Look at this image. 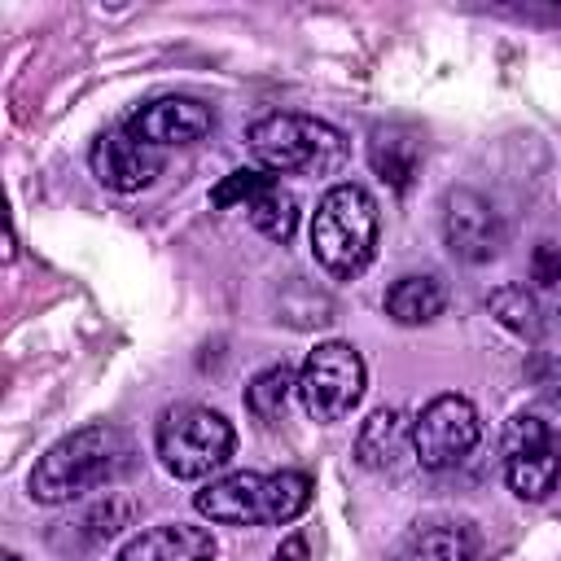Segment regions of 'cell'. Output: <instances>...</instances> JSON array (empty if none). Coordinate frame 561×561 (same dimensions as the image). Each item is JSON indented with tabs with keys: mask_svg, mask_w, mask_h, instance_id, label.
I'll list each match as a JSON object with an SVG mask.
<instances>
[{
	"mask_svg": "<svg viewBox=\"0 0 561 561\" xmlns=\"http://www.w3.org/2000/svg\"><path fill=\"white\" fill-rule=\"evenodd\" d=\"M88 167H92L96 184H105L110 193H140L162 175V149L136 140L127 127H114L92 140Z\"/></svg>",
	"mask_w": 561,
	"mask_h": 561,
	"instance_id": "cell-11",
	"label": "cell"
},
{
	"mask_svg": "<svg viewBox=\"0 0 561 561\" xmlns=\"http://www.w3.org/2000/svg\"><path fill=\"white\" fill-rule=\"evenodd\" d=\"M412 456V421L399 408H373L355 434V460L373 473H390Z\"/></svg>",
	"mask_w": 561,
	"mask_h": 561,
	"instance_id": "cell-13",
	"label": "cell"
},
{
	"mask_svg": "<svg viewBox=\"0 0 561 561\" xmlns=\"http://www.w3.org/2000/svg\"><path fill=\"white\" fill-rule=\"evenodd\" d=\"M530 377H535V386H543V394H552L561 403V359H552V355L535 359L530 364Z\"/></svg>",
	"mask_w": 561,
	"mask_h": 561,
	"instance_id": "cell-22",
	"label": "cell"
},
{
	"mask_svg": "<svg viewBox=\"0 0 561 561\" xmlns=\"http://www.w3.org/2000/svg\"><path fill=\"white\" fill-rule=\"evenodd\" d=\"M486 307H491V316L508 333H517L526 342H535L543 333V311H539V302H535V294L526 285H500V289H491Z\"/></svg>",
	"mask_w": 561,
	"mask_h": 561,
	"instance_id": "cell-18",
	"label": "cell"
},
{
	"mask_svg": "<svg viewBox=\"0 0 561 561\" xmlns=\"http://www.w3.org/2000/svg\"><path fill=\"white\" fill-rule=\"evenodd\" d=\"M504 219L500 210L473 188L443 193V245L460 263H491L504 250Z\"/></svg>",
	"mask_w": 561,
	"mask_h": 561,
	"instance_id": "cell-9",
	"label": "cell"
},
{
	"mask_svg": "<svg viewBox=\"0 0 561 561\" xmlns=\"http://www.w3.org/2000/svg\"><path fill=\"white\" fill-rule=\"evenodd\" d=\"M131 438L110 425V421H92L70 430L66 438H57L31 469V500L35 504H70L88 491H101L110 482H118L131 469Z\"/></svg>",
	"mask_w": 561,
	"mask_h": 561,
	"instance_id": "cell-1",
	"label": "cell"
},
{
	"mask_svg": "<svg viewBox=\"0 0 561 561\" xmlns=\"http://www.w3.org/2000/svg\"><path fill=\"white\" fill-rule=\"evenodd\" d=\"M530 267H535V280H539V285H557V280H561V245L539 241Z\"/></svg>",
	"mask_w": 561,
	"mask_h": 561,
	"instance_id": "cell-21",
	"label": "cell"
},
{
	"mask_svg": "<svg viewBox=\"0 0 561 561\" xmlns=\"http://www.w3.org/2000/svg\"><path fill=\"white\" fill-rule=\"evenodd\" d=\"M153 451L162 469L180 482H202L219 473L237 451V430L224 412L202 403H171L153 425Z\"/></svg>",
	"mask_w": 561,
	"mask_h": 561,
	"instance_id": "cell-4",
	"label": "cell"
},
{
	"mask_svg": "<svg viewBox=\"0 0 561 561\" xmlns=\"http://www.w3.org/2000/svg\"><path fill=\"white\" fill-rule=\"evenodd\" d=\"M114 561H215V535L188 522H162L131 535Z\"/></svg>",
	"mask_w": 561,
	"mask_h": 561,
	"instance_id": "cell-12",
	"label": "cell"
},
{
	"mask_svg": "<svg viewBox=\"0 0 561 561\" xmlns=\"http://www.w3.org/2000/svg\"><path fill=\"white\" fill-rule=\"evenodd\" d=\"M482 438V416L473 408V399L447 390L434 394L416 416H412V460L430 473H443L451 465H460Z\"/></svg>",
	"mask_w": 561,
	"mask_h": 561,
	"instance_id": "cell-8",
	"label": "cell"
},
{
	"mask_svg": "<svg viewBox=\"0 0 561 561\" xmlns=\"http://www.w3.org/2000/svg\"><path fill=\"white\" fill-rule=\"evenodd\" d=\"M250 224L267 237V241H289L298 228V197L289 188H280V180H272L250 206H245Z\"/></svg>",
	"mask_w": 561,
	"mask_h": 561,
	"instance_id": "cell-17",
	"label": "cell"
},
{
	"mask_svg": "<svg viewBox=\"0 0 561 561\" xmlns=\"http://www.w3.org/2000/svg\"><path fill=\"white\" fill-rule=\"evenodd\" d=\"M368 386V368L364 355L351 342H320L316 351H307L302 368H298V403L311 421L333 425L342 416H351V408L364 399Z\"/></svg>",
	"mask_w": 561,
	"mask_h": 561,
	"instance_id": "cell-6",
	"label": "cell"
},
{
	"mask_svg": "<svg viewBox=\"0 0 561 561\" xmlns=\"http://www.w3.org/2000/svg\"><path fill=\"white\" fill-rule=\"evenodd\" d=\"M311 478L298 469L280 473H224L193 495V508L215 526H289L311 508Z\"/></svg>",
	"mask_w": 561,
	"mask_h": 561,
	"instance_id": "cell-2",
	"label": "cell"
},
{
	"mask_svg": "<svg viewBox=\"0 0 561 561\" xmlns=\"http://www.w3.org/2000/svg\"><path fill=\"white\" fill-rule=\"evenodd\" d=\"M272 561H307V535H298V530H294V535H285V539H280V548L272 552Z\"/></svg>",
	"mask_w": 561,
	"mask_h": 561,
	"instance_id": "cell-23",
	"label": "cell"
},
{
	"mask_svg": "<svg viewBox=\"0 0 561 561\" xmlns=\"http://www.w3.org/2000/svg\"><path fill=\"white\" fill-rule=\"evenodd\" d=\"M381 307H386V316H390L394 324L416 329V324H430V320H438V316H443L447 294H443V285H438L434 276L408 272V276L390 280V289H386Z\"/></svg>",
	"mask_w": 561,
	"mask_h": 561,
	"instance_id": "cell-16",
	"label": "cell"
},
{
	"mask_svg": "<svg viewBox=\"0 0 561 561\" xmlns=\"http://www.w3.org/2000/svg\"><path fill=\"white\" fill-rule=\"evenodd\" d=\"M500 456H504V482L517 500L539 504L557 491L561 482V434L535 416V412H513L500 438Z\"/></svg>",
	"mask_w": 561,
	"mask_h": 561,
	"instance_id": "cell-7",
	"label": "cell"
},
{
	"mask_svg": "<svg viewBox=\"0 0 561 561\" xmlns=\"http://www.w3.org/2000/svg\"><path fill=\"white\" fill-rule=\"evenodd\" d=\"M421 158H425V145H421V131L403 127V123H390V127H377L368 136V162L377 171L381 184H390L394 193H403L416 171H421Z\"/></svg>",
	"mask_w": 561,
	"mask_h": 561,
	"instance_id": "cell-15",
	"label": "cell"
},
{
	"mask_svg": "<svg viewBox=\"0 0 561 561\" xmlns=\"http://www.w3.org/2000/svg\"><path fill=\"white\" fill-rule=\"evenodd\" d=\"M276 175H263V171H232V175H224V184H215V193H210V206L215 210H228V206H250L267 184H272Z\"/></svg>",
	"mask_w": 561,
	"mask_h": 561,
	"instance_id": "cell-20",
	"label": "cell"
},
{
	"mask_svg": "<svg viewBox=\"0 0 561 561\" xmlns=\"http://www.w3.org/2000/svg\"><path fill=\"white\" fill-rule=\"evenodd\" d=\"M136 140L153 145V149H171V145H197L215 131V110L197 96H184V92H167V96H153L145 101L140 110L127 114L123 123Z\"/></svg>",
	"mask_w": 561,
	"mask_h": 561,
	"instance_id": "cell-10",
	"label": "cell"
},
{
	"mask_svg": "<svg viewBox=\"0 0 561 561\" xmlns=\"http://www.w3.org/2000/svg\"><path fill=\"white\" fill-rule=\"evenodd\" d=\"M394 561H482V535L469 522H425L399 543Z\"/></svg>",
	"mask_w": 561,
	"mask_h": 561,
	"instance_id": "cell-14",
	"label": "cell"
},
{
	"mask_svg": "<svg viewBox=\"0 0 561 561\" xmlns=\"http://www.w3.org/2000/svg\"><path fill=\"white\" fill-rule=\"evenodd\" d=\"M0 561H22V557H18V552H4V557H0Z\"/></svg>",
	"mask_w": 561,
	"mask_h": 561,
	"instance_id": "cell-24",
	"label": "cell"
},
{
	"mask_svg": "<svg viewBox=\"0 0 561 561\" xmlns=\"http://www.w3.org/2000/svg\"><path fill=\"white\" fill-rule=\"evenodd\" d=\"M289 390H298V377L289 373V364H272V368H263V373L250 377V386H245V412L259 416L263 425H272L285 412Z\"/></svg>",
	"mask_w": 561,
	"mask_h": 561,
	"instance_id": "cell-19",
	"label": "cell"
},
{
	"mask_svg": "<svg viewBox=\"0 0 561 561\" xmlns=\"http://www.w3.org/2000/svg\"><path fill=\"white\" fill-rule=\"evenodd\" d=\"M311 254L316 263L333 276V280H355L373 254H377V237H381V210L373 202V193L364 184H333L311 215Z\"/></svg>",
	"mask_w": 561,
	"mask_h": 561,
	"instance_id": "cell-3",
	"label": "cell"
},
{
	"mask_svg": "<svg viewBox=\"0 0 561 561\" xmlns=\"http://www.w3.org/2000/svg\"><path fill=\"white\" fill-rule=\"evenodd\" d=\"M250 153L267 171H298V175H329L346 162V136L311 114H263L245 131Z\"/></svg>",
	"mask_w": 561,
	"mask_h": 561,
	"instance_id": "cell-5",
	"label": "cell"
}]
</instances>
